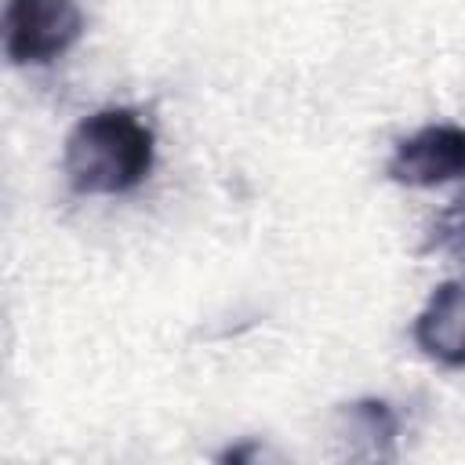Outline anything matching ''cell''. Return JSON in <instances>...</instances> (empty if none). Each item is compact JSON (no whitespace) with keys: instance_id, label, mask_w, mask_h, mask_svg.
<instances>
[{"instance_id":"6da1fadb","label":"cell","mask_w":465,"mask_h":465,"mask_svg":"<svg viewBox=\"0 0 465 465\" xmlns=\"http://www.w3.org/2000/svg\"><path fill=\"white\" fill-rule=\"evenodd\" d=\"M156 160V134L134 109H98L65 138V182L80 196H120L138 189Z\"/></svg>"},{"instance_id":"7a4b0ae2","label":"cell","mask_w":465,"mask_h":465,"mask_svg":"<svg viewBox=\"0 0 465 465\" xmlns=\"http://www.w3.org/2000/svg\"><path fill=\"white\" fill-rule=\"evenodd\" d=\"M84 33L76 0H7L4 51L15 65H47L65 54Z\"/></svg>"},{"instance_id":"3957f363","label":"cell","mask_w":465,"mask_h":465,"mask_svg":"<svg viewBox=\"0 0 465 465\" xmlns=\"http://www.w3.org/2000/svg\"><path fill=\"white\" fill-rule=\"evenodd\" d=\"M385 174L411 189H436L465 178V127L429 124L414 131L396 145Z\"/></svg>"},{"instance_id":"277c9868","label":"cell","mask_w":465,"mask_h":465,"mask_svg":"<svg viewBox=\"0 0 465 465\" xmlns=\"http://www.w3.org/2000/svg\"><path fill=\"white\" fill-rule=\"evenodd\" d=\"M414 341L429 360L465 367V280H447L429 294L414 320Z\"/></svg>"},{"instance_id":"5b68a950","label":"cell","mask_w":465,"mask_h":465,"mask_svg":"<svg viewBox=\"0 0 465 465\" xmlns=\"http://www.w3.org/2000/svg\"><path fill=\"white\" fill-rule=\"evenodd\" d=\"M345 421H349V436L367 440L374 454H389V447H381V443H392V436H396V414L389 411V403H381V400L349 403Z\"/></svg>"}]
</instances>
